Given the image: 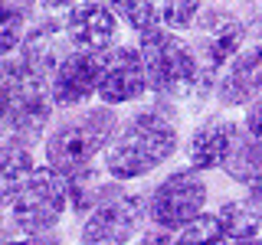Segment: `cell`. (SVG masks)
Listing matches in <instances>:
<instances>
[{"label": "cell", "instance_id": "obj_1", "mask_svg": "<svg viewBox=\"0 0 262 245\" xmlns=\"http://www.w3.org/2000/svg\"><path fill=\"white\" fill-rule=\"evenodd\" d=\"M177 151V125L161 108H144L115 131L105 147V170L115 180L147 177Z\"/></svg>", "mask_w": 262, "mask_h": 245}, {"label": "cell", "instance_id": "obj_2", "mask_svg": "<svg viewBox=\"0 0 262 245\" xmlns=\"http://www.w3.org/2000/svg\"><path fill=\"white\" fill-rule=\"evenodd\" d=\"M141 36V59L147 72V88L161 98H190L196 92H207L200 56L190 39L180 36V30L154 27L138 33Z\"/></svg>", "mask_w": 262, "mask_h": 245}, {"label": "cell", "instance_id": "obj_3", "mask_svg": "<svg viewBox=\"0 0 262 245\" xmlns=\"http://www.w3.org/2000/svg\"><path fill=\"white\" fill-rule=\"evenodd\" d=\"M53 88L46 76L27 59L0 62V125L16 141L33 144L43 137L53 114Z\"/></svg>", "mask_w": 262, "mask_h": 245}, {"label": "cell", "instance_id": "obj_4", "mask_svg": "<svg viewBox=\"0 0 262 245\" xmlns=\"http://www.w3.org/2000/svg\"><path fill=\"white\" fill-rule=\"evenodd\" d=\"M115 131H118V118H115L112 105H98V108H89L76 118H66L62 125L53 128L46 141L49 167H56L66 177L89 167L112 144Z\"/></svg>", "mask_w": 262, "mask_h": 245}, {"label": "cell", "instance_id": "obj_5", "mask_svg": "<svg viewBox=\"0 0 262 245\" xmlns=\"http://www.w3.org/2000/svg\"><path fill=\"white\" fill-rule=\"evenodd\" d=\"M66 206H69V180L56 167H43L33 170L13 193L10 216L20 232H46L62 219Z\"/></svg>", "mask_w": 262, "mask_h": 245}, {"label": "cell", "instance_id": "obj_6", "mask_svg": "<svg viewBox=\"0 0 262 245\" xmlns=\"http://www.w3.org/2000/svg\"><path fill=\"white\" fill-rule=\"evenodd\" d=\"M207 196H210V190H207V180H203V170H196V167L174 170L147 196V219L158 229L177 232L184 223H190L196 212H203Z\"/></svg>", "mask_w": 262, "mask_h": 245}, {"label": "cell", "instance_id": "obj_7", "mask_svg": "<svg viewBox=\"0 0 262 245\" xmlns=\"http://www.w3.org/2000/svg\"><path fill=\"white\" fill-rule=\"evenodd\" d=\"M187 33H193L190 43L196 49V56H200L203 79H207L210 88L216 85L220 72L226 69V62L239 53L246 36H249L243 16H236L229 10H216V7H213V10H203Z\"/></svg>", "mask_w": 262, "mask_h": 245}, {"label": "cell", "instance_id": "obj_8", "mask_svg": "<svg viewBox=\"0 0 262 245\" xmlns=\"http://www.w3.org/2000/svg\"><path fill=\"white\" fill-rule=\"evenodd\" d=\"M144 216H147V200H141L138 193L118 190L115 196H108L105 203H98L92 209V216L82 226V242H89V245L131 242L135 232H141Z\"/></svg>", "mask_w": 262, "mask_h": 245}, {"label": "cell", "instance_id": "obj_9", "mask_svg": "<svg viewBox=\"0 0 262 245\" xmlns=\"http://www.w3.org/2000/svg\"><path fill=\"white\" fill-rule=\"evenodd\" d=\"M147 88V72L141 49L135 46H108L105 49V65H102V82H98V98L105 105H125L141 98Z\"/></svg>", "mask_w": 262, "mask_h": 245}, {"label": "cell", "instance_id": "obj_10", "mask_svg": "<svg viewBox=\"0 0 262 245\" xmlns=\"http://www.w3.org/2000/svg\"><path fill=\"white\" fill-rule=\"evenodd\" d=\"M243 137H246L243 121L213 114V118H207L190 134V141H187V163L196 167V170H203V174H207V170H223V163L229 160V154L239 147Z\"/></svg>", "mask_w": 262, "mask_h": 245}, {"label": "cell", "instance_id": "obj_11", "mask_svg": "<svg viewBox=\"0 0 262 245\" xmlns=\"http://www.w3.org/2000/svg\"><path fill=\"white\" fill-rule=\"evenodd\" d=\"M102 65H105V49L102 53H89V49H76L59 69L53 72V102L59 108H76V105L89 102L98 95V82H102Z\"/></svg>", "mask_w": 262, "mask_h": 245}, {"label": "cell", "instance_id": "obj_12", "mask_svg": "<svg viewBox=\"0 0 262 245\" xmlns=\"http://www.w3.org/2000/svg\"><path fill=\"white\" fill-rule=\"evenodd\" d=\"M213 95L223 108H246L262 95V39L239 49L220 72Z\"/></svg>", "mask_w": 262, "mask_h": 245}, {"label": "cell", "instance_id": "obj_13", "mask_svg": "<svg viewBox=\"0 0 262 245\" xmlns=\"http://www.w3.org/2000/svg\"><path fill=\"white\" fill-rule=\"evenodd\" d=\"M66 30H69V39L76 43V49L102 53L118 39V13L105 0H82V4H72L69 16H66Z\"/></svg>", "mask_w": 262, "mask_h": 245}, {"label": "cell", "instance_id": "obj_14", "mask_svg": "<svg viewBox=\"0 0 262 245\" xmlns=\"http://www.w3.org/2000/svg\"><path fill=\"white\" fill-rule=\"evenodd\" d=\"M76 53V43L69 39L66 20H39L27 36H23V59L36 65L46 79H53V72Z\"/></svg>", "mask_w": 262, "mask_h": 245}, {"label": "cell", "instance_id": "obj_15", "mask_svg": "<svg viewBox=\"0 0 262 245\" xmlns=\"http://www.w3.org/2000/svg\"><path fill=\"white\" fill-rule=\"evenodd\" d=\"M220 223H223V242H256L262 235V200L259 196H239V200H226L216 209Z\"/></svg>", "mask_w": 262, "mask_h": 245}, {"label": "cell", "instance_id": "obj_16", "mask_svg": "<svg viewBox=\"0 0 262 245\" xmlns=\"http://www.w3.org/2000/svg\"><path fill=\"white\" fill-rule=\"evenodd\" d=\"M223 174L233 180L236 186H243L249 196L262 200V134H246L239 147L229 154L223 163Z\"/></svg>", "mask_w": 262, "mask_h": 245}, {"label": "cell", "instance_id": "obj_17", "mask_svg": "<svg viewBox=\"0 0 262 245\" xmlns=\"http://www.w3.org/2000/svg\"><path fill=\"white\" fill-rule=\"evenodd\" d=\"M105 174H108V170H105ZM105 174H98L92 167H82V170L66 177L69 180V206L76 212H92L98 203H105L108 196H115L121 190L118 183H112L115 177L105 180Z\"/></svg>", "mask_w": 262, "mask_h": 245}, {"label": "cell", "instance_id": "obj_18", "mask_svg": "<svg viewBox=\"0 0 262 245\" xmlns=\"http://www.w3.org/2000/svg\"><path fill=\"white\" fill-rule=\"evenodd\" d=\"M33 174V157H30V144L23 141H7L0 144V203L13 200V193L23 186V180Z\"/></svg>", "mask_w": 262, "mask_h": 245}, {"label": "cell", "instance_id": "obj_19", "mask_svg": "<svg viewBox=\"0 0 262 245\" xmlns=\"http://www.w3.org/2000/svg\"><path fill=\"white\" fill-rule=\"evenodd\" d=\"M30 7L33 4H23V0H0V56L13 53L23 43Z\"/></svg>", "mask_w": 262, "mask_h": 245}, {"label": "cell", "instance_id": "obj_20", "mask_svg": "<svg viewBox=\"0 0 262 245\" xmlns=\"http://www.w3.org/2000/svg\"><path fill=\"white\" fill-rule=\"evenodd\" d=\"M135 33L161 27V0H105Z\"/></svg>", "mask_w": 262, "mask_h": 245}, {"label": "cell", "instance_id": "obj_21", "mask_svg": "<svg viewBox=\"0 0 262 245\" xmlns=\"http://www.w3.org/2000/svg\"><path fill=\"white\" fill-rule=\"evenodd\" d=\"M174 242H223V223L216 212H196L190 223L177 229Z\"/></svg>", "mask_w": 262, "mask_h": 245}, {"label": "cell", "instance_id": "obj_22", "mask_svg": "<svg viewBox=\"0 0 262 245\" xmlns=\"http://www.w3.org/2000/svg\"><path fill=\"white\" fill-rule=\"evenodd\" d=\"M203 13V0H161V27L187 33Z\"/></svg>", "mask_w": 262, "mask_h": 245}, {"label": "cell", "instance_id": "obj_23", "mask_svg": "<svg viewBox=\"0 0 262 245\" xmlns=\"http://www.w3.org/2000/svg\"><path fill=\"white\" fill-rule=\"evenodd\" d=\"M243 128H246V134H262V95L256 98V102H249V105H246Z\"/></svg>", "mask_w": 262, "mask_h": 245}, {"label": "cell", "instance_id": "obj_24", "mask_svg": "<svg viewBox=\"0 0 262 245\" xmlns=\"http://www.w3.org/2000/svg\"><path fill=\"white\" fill-rule=\"evenodd\" d=\"M43 4L49 7V10H56V7H72L76 0H43Z\"/></svg>", "mask_w": 262, "mask_h": 245}, {"label": "cell", "instance_id": "obj_25", "mask_svg": "<svg viewBox=\"0 0 262 245\" xmlns=\"http://www.w3.org/2000/svg\"><path fill=\"white\" fill-rule=\"evenodd\" d=\"M7 235V223H4V216H0V239Z\"/></svg>", "mask_w": 262, "mask_h": 245}, {"label": "cell", "instance_id": "obj_26", "mask_svg": "<svg viewBox=\"0 0 262 245\" xmlns=\"http://www.w3.org/2000/svg\"><path fill=\"white\" fill-rule=\"evenodd\" d=\"M23 4H33V0H23Z\"/></svg>", "mask_w": 262, "mask_h": 245}, {"label": "cell", "instance_id": "obj_27", "mask_svg": "<svg viewBox=\"0 0 262 245\" xmlns=\"http://www.w3.org/2000/svg\"><path fill=\"white\" fill-rule=\"evenodd\" d=\"M226 4H233V0H226Z\"/></svg>", "mask_w": 262, "mask_h": 245}]
</instances>
